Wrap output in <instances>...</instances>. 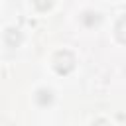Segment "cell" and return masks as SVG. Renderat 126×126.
Instances as JSON below:
<instances>
[{
  "label": "cell",
  "mask_w": 126,
  "mask_h": 126,
  "mask_svg": "<svg viewBox=\"0 0 126 126\" xmlns=\"http://www.w3.org/2000/svg\"><path fill=\"white\" fill-rule=\"evenodd\" d=\"M33 6L41 12H45L47 8H51V0H33Z\"/></svg>",
  "instance_id": "obj_3"
},
{
  "label": "cell",
  "mask_w": 126,
  "mask_h": 126,
  "mask_svg": "<svg viewBox=\"0 0 126 126\" xmlns=\"http://www.w3.org/2000/svg\"><path fill=\"white\" fill-rule=\"evenodd\" d=\"M116 37H118V41L120 43H126V14L118 20V24H116Z\"/></svg>",
  "instance_id": "obj_2"
},
{
  "label": "cell",
  "mask_w": 126,
  "mask_h": 126,
  "mask_svg": "<svg viewBox=\"0 0 126 126\" xmlns=\"http://www.w3.org/2000/svg\"><path fill=\"white\" fill-rule=\"evenodd\" d=\"M53 63H55V71H57V73L67 75V73L75 67V57H73L69 51H59V53L55 55Z\"/></svg>",
  "instance_id": "obj_1"
},
{
  "label": "cell",
  "mask_w": 126,
  "mask_h": 126,
  "mask_svg": "<svg viewBox=\"0 0 126 126\" xmlns=\"http://www.w3.org/2000/svg\"><path fill=\"white\" fill-rule=\"evenodd\" d=\"M93 126H110V124H108L106 120H96V122H94Z\"/></svg>",
  "instance_id": "obj_5"
},
{
  "label": "cell",
  "mask_w": 126,
  "mask_h": 126,
  "mask_svg": "<svg viewBox=\"0 0 126 126\" xmlns=\"http://www.w3.org/2000/svg\"><path fill=\"white\" fill-rule=\"evenodd\" d=\"M37 100H39L41 104L51 102V93H49V91H39V93H37Z\"/></svg>",
  "instance_id": "obj_4"
}]
</instances>
